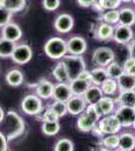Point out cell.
<instances>
[{"label": "cell", "mask_w": 135, "mask_h": 151, "mask_svg": "<svg viewBox=\"0 0 135 151\" xmlns=\"http://www.w3.org/2000/svg\"><path fill=\"white\" fill-rule=\"evenodd\" d=\"M61 1L60 0H43V6L48 11H55L58 8Z\"/></svg>", "instance_id": "60d3db41"}, {"label": "cell", "mask_w": 135, "mask_h": 151, "mask_svg": "<svg viewBox=\"0 0 135 151\" xmlns=\"http://www.w3.org/2000/svg\"><path fill=\"white\" fill-rule=\"evenodd\" d=\"M62 63L65 65L66 69H67L70 81L79 78L81 73L86 70V64L82 55H70L69 53L62 58Z\"/></svg>", "instance_id": "3957f363"}, {"label": "cell", "mask_w": 135, "mask_h": 151, "mask_svg": "<svg viewBox=\"0 0 135 151\" xmlns=\"http://www.w3.org/2000/svg\"><path fill=\"white\" fill-rule=\"evenodd\" d=\"M115 102L117 105L135 107V90L119 91L116 99H115Z\"/></svg>", "instance_id": "7402d4cb"}, {"label": "cell", "mask_w": 135, "mask_h": 151, "mask_svg": "<svg viewBox=\"0 0 135 151\" xmlns=\"http://www.w3.org/2000/svg\"><path fill=\"white\" fill-rule=\"evenodd\" d=\"M22 36V30L16 23L9 22L2 27V37L6 40L16 41L19 40Z\"/></svg>", "instance_id": "5bb4252c"}, {"label": "cell", "mask_w": 135, "mask_h": 151, "mask_svg": "<svg viewBox=\"0 0 135 151\" xmlns=\"http://www.w3.org/2000/svg\"><path fill=\"white\" fill-rule=\"evenodd\" d=\"M87 42L85 38L79 35H75L70 37L67 40V48L70 55H82L87 50Z\"/></svg>", "instance_id": "8fae6325"}, {"label": "cell", "mask_w": 135, "mask_h": 151, "mask_svg": "<svg viewBox=\"0 0 135 151\" xmlns=\"http://www.w3.org/2000/svg\"><path fill=\"white\" fill-rule=\"evenodd\" d=\"M119 24L127 26H132L135 24V10L129 7H124V8L119 10Z\"/></svg>", "instance_id": "603a6c76"}, {"label": "cell", "mask_w": 135, "mask_h": 151, "mask_svg": "<svg viewBox=\"0 0 135 151\" xmlns=\"http://www.w3.org/2000/svg\"><path fill=\"white\" fill-rule=\"evenodd\" d=\"M134 64H135V58H134L129 57L128 58H126V60H125L124 64H123V68H124L125 72H126V70H128L130 67H132Z\"/></svg>", "instance_id": "f6af8a7d"}, {"label": "cell", "mask_w": 135, "mask_h": 151, "mask_svg": "<svg viewBox=\"0 0 135 151\" xmlns=\"http://www.w3.org/2000/svg\"><path fill=\"white\" fill-rule=\"evenodd\" d=\"M102 20L109 24H118L119 22V10L118 9H110L103 13Z\"/></svg>", "instance_id": "836d02e7"}, {"label": "cell", "mask_w": 135, "mask_h": 151, "mask_svg": "<svg viewBox=\"0 0 135 151\" xmlns=\"http://www.w3.org/2000/svg\"><path fill=\"white\" fill-rule=\"evenodd\" d=\"M53 76L58 83H70V78H69L67 69L62 62L58 63L53 70Z\"/></svg>", "instance_id": "f1b7e54d"}, {"label": "cell", "mask_w": 135, "mask_h": 151, "mask_svg": "<svg viewBox=\"0 0 135 151\" xmlns=\"http://www.w3.org/2000/svg\"><path fill=\"white\" fill-rule=\"evenodd\" d=\"M41 119H43V121H58L60 117L56 115V113L53 109L48 107L41 115Z\"/></svg>", "instance_id": "ab89813d"}, {"label": "cell", "mask_w": 135, "mask_h": 151, "mask_svg": "<svg viewBox=\"0 0 135 151\" xmlns=\"http://www.w3.org/2000/svg\"><path fill=\"white\" fill-rule=\"evenodd\" d=\"M43 50L51 60H61L68 53L67 41L58 36L51 37L45 42Z\"/></svg>", "instance_id": "7a4b0ae2"}, {"label": "cell", "mask_w": 135, "mask_h": 151, "mask_svg": "<svg viewBox=\"0 0 135 151\" xmlns=\"http://www.w3.org/2000/svg\"><path fill=\"white\" fill-rule=\"evenodd\" d=\"M96 0H77L78 4L81 7H84V8H87V7H91L94 4V2Z\"/></svg>", "instance_id": "ee69618b"}, {"label": "cell", "mask_w": 135, "mask_h": 151, "mask_svg": "<svg viewBox=\"0 0 135 151\" xmlns=\"http://www.w3.org/2000/svg\"><path fill=\"white\" fill-rule=\"evenodd\" d=\"M26 5V0H4V7L12 13L21 11Z\"/></svg>", "instance_id": "d6a6232c"}, {"label": "cell", "mask_w": 135, "mask_h": 151, "mask_svg": "<svg viewBox=\"0 0 135 151\" xmlns=\"http://www.w3.org/2000/svg\"><path fill=\"white\" fill-rule=\"evenodd\" d=\"M132 2H133V3H134V5H135V0H132Z\"/></svg>", "instance_id": "f5cc1de1"}, {"label": "cell", "mask_w": 135, "mask_h": 151, "mask_svg": "<svg viewBox=\"0 0 135 151\" xmlns=\"http://www.w3.org/2000/svg\"><path fill=\"white\" fill-rule=\"evenodd\" d=\"M8 150V140L3 132L0 131V151Z\"/></svg>", "instance_id": "b9f144b4"}, {"label": "cell", "mask_w": 135, "mask_h": 151, "mask_svg": "<svg viewBox=\"0 0 135 151\" xmlns=\"http://www.w3.org/2000/svg\"><path fill=\"white\" fill-rule=\"evenodd\" d=\"M119 91H128V90H135V77L124 73L121 77L117 79Z\"/></svg>", "instance_id": "cb8c5ba5"}, {"label": "cell", "mask_w": 135, "mask_h": 151, "mask_svg": "<svg viewBox=\"0 0 135 151\" xmlns=\"http://www.w3.org/2000/svg\"><path fill=\"white\" fill-rule=\"evenodd\" d=\"M53 88H55V85H53V83L48 81V80H45V79H43L38 83V85H36L35 93L40 98L48 100V99L53 98Z\"/></svg>", "instance_id": "9a60e30c"}, {"label": "cell", "mask_w": 135, "mask_h": 151, "mask_svg": "<svg viewBox=\"0 0 135 151\" xmlns=\"http://www.w3.org/2000/svg\"><path fill=\"white\" fill-rule=\"evenodd\" d=\"M114 114L118 118L122 127H132L135 121V108L130 106L118 105Z\"/></svg>", "instance_id": "52a82bcc"}, {"label": "cell", "mask_w": 135, "mask_h": 151, "mask_svg": "<svg viewBox=\"0 0 135 151\" xmlns=\"http://www.w3.org/2000/svg\"><path fill=\"white\" fill-rule=\"evenodd\" d=\"M115 53L110 47H100L93 52V62L97 67L106 68L108 65L114 62Z\"/></svg>", "instance_id": "8992f818"}, {"label": "cell", "mask_w": 135, "mask_h": 151, "mask_svg": "<svg viewBox=\"0 0 135 151\" xmlns=\"http://www.w3.org/2000/svg\"><path fill=\"white\" fill-rule=\"evenodd\" d=\"M87 106L88 103L86 102V100L83 96L73 95L67 101L68 113L73 116H79L82 113H84Z\"/></svg>", "instance_id": "9c48e42d"}, {"label": "cell", "mask_w": 135, "mask_h": 151, "mask_svg": "<svg viewBox=\"0 0 135 151\" xmlns=\"http://www.w3.org/2000/svg\"><path fill=\"white\" fill-rule=\"evenodd\" d=\"M113 40L119 45H128L133 40V30L131 26L119 24L114 29Z\"/></svg>", "instance_id": "30bf717a"}, {"label": "cell", "mask_w": 135, "mask_h": 151, "mask_svg": "<svg viewBox=\"0 0 135 151\" xmlns=\"http://www.w3.org/2000/svg\"><path fill=\"white\" fill-rule=\"evenodd\" d=\"M2 123H3V133L8 141L19 137L25 129L23 119L14 111L7 112Z\"/></svg>", "instance_id": "6da1fadb"}, {"label": "cell", "mask_w": 135, "mask_h": 151, "mask_svg": "<svg viewBox=\"0 0 135 151\" xmlns=\"http://www.w3.org/2000/svg\"><path fill=\"white\" fill-rule=\"evenodd\" d=\"M135 148V135L133 133L125 132L119 135V146L120 151H131Z\"/></svg>", "instance_id": "44dd1931"}, {"label": "cell", "mask_w": 135, "mask_h": 151, "mask_svg": "<svg viewBox=\"0 0 135 151\" xmlns=\"http://www.w3.org/2000/svg\"><path fill=\"white\" fill-rule=\"evenodd\" d=\"M98 110H99L101 116H106L113 114L116 110V102L115 99L111 98L110 96H104L97 104Z\"/></svg>", "instance_id": "e0dca14e"}, {"label": "cell", "mask_w": 135, "mask_h": 151, "mask_svg": "<svg viewBox=\"0 0 135 151\" xmlns=\"http://www.w3.org/2000/svg\"><path fill=\"white\" fill-rule=\"evenodd\" d=\"M114 29L115 27L112 24L106 23V22H101L98 25L97 30H96V36L98 40L106 41L113 40V35H114Z\"/></svg>", "instance_id": "d6986e66"}, {"label": "cell", "mask_w": 135, "mask_h": 151, "mask_svg": "<svg viewBox=\"0 0 135 151\" xmlns=\"http://www.w3.org/2000/svg\"><path fill=\"white\" fill-rule=\"evenodd\" d=\"M103 10H110V9H118L121 5V0H97Z\"/></svg>", "instance_id": "8d00e7d4"}, {"label": "cell", "mask_w": 135, "mask_h": 151, "mask_svg": "<svg viewBox=\"0 0 135 151\" xmlns=\"http://www.w3.org/2000/svg\"><path fill=\"white\" fill-rule=\"evenodd\" d=\"M4 118H5V113H4V110L0 107V123L3 122Z\"/></svg>", "instance_id": "c3c4849f"}, {"label": "cell", "mask_w": 135, "mask_h": 151, "mask_svg": "<svg viewBox=\"0 0 135 151\" xmlns=\"http://www.w3.org/2000/svg\"><path fill=\"white\" fill-rule=\"evenodd\" d=\"M97 125V122H95L91 117L86 114L85 112L79 115V118L77 120V127L83 133L92 132L93 128Z\"/></svg>", "instance_id": "ac0fdd59"}, {"label": "cell", "mask_w": 135, "mask_h": 151, "mask_svg": "<svg viewBox=\"0 0 135 151\" xmlns=\"http://www.w3.org/2000/svg\"><path fill=\"white\" fill-rule=\"evenodd\" d=\"M53 25L58 32L68 33L74 27V18L68 13H62L56 18Z\"/></svg>", "instance_id": "7c38bea8"}, {"label": "cell", "mask_w": 135, "mask_h": 151, "mask_svg": "<svg viewBox=\"0 0 135 151\" xmlns=\"http://www.w3.org/2000/svg\"><path fill=\"white\" fill-rule=\"evenodd\" d=\"M53 150L56 151H73L74 150V143L70 139L63 138L60 139L55 144Z\"/></svg>", "instance_id": "d590c367"}, {"label": "cell", "mask_w": 135, "mask_h": 151, "mask_svg": "<svg viewBox=\"0 0 135 151\" xmlns=\"http://www.w3.org/2000/svg\"><path fill=\"white\" fill-rule=\"evenodd\" d=\"M132 127L134 128V130H135V121H134V123H133V125H132Z\"/></svg>", "instance_id": "816d5d0a"}, {"label": "cell", "mask_w": 135, "mask_h": 151, "mask_svg": "<svg viewBox=\"0 0 135 151\" xmlns=\"http://www.w3.org/2000/svg\"><path fill=\"white\" fill-rule=\"evenodd\" d=\"M83 97L85 98L86 102L88 104H94L97 105L99 103V101L104 97V93H103L102 89L100 86L97 85H91L89 89L85 92V94L83 95Z\"/></svg>", "instance_id": "2e32d148"}, {"label": "cell", "mask_w": 135, "mask_h": 151, "mask_svg": "<svg viewBox=\"0 0 135 151\" xmlns=\"http://www.w3.org/2000/svg\"><path fill=\"white\" fill-rule=\"evenodd\" d=\"M91 83L92 85H97V86H101V85L108 79V74L106 68L103 67H98L95 68L91 70Z\"/></svg>", "instance_id": "d4e9b609"}, {"label": "cell", "mask_w": 135, "mask_h": 151, "mask_svg": "<svg viewBox=\"0 0 135 151\" xmlns=\"http://www.w3.org/2000/svg\"><path fill=\"white\" fill-rule=\"evenodd\" d=\"M48 107H50L51 109H53L60 118H62V117H64L68 113L67 103H66V102L56 101V100H55Z\"/></svg>", "instance_id": "e575fe53"}, {"label": "cell", "mask_w": 135, "mask_h": 151, "mask_svg": "<svg viewBox=\"0 0 135 151\" xmlns=\"http://www.w3.org/2000/svg\"><path fill=\"white\" fill-rule=\"evenodd\" d=\"M106 70H107L108 77L112 78V79H115V80H117L119 77H121L125 73L123 65H120L118 63H116V62H112L111 64L108 65L106 67Z\"/></svg>", "instance_id": "1f68e13d"}, {"label": "cell", "mask_w": 135, "mask_h": 151, "mask_svg": "<svg viewBox=\"0 0 135 151\" xmlns=\"http://www.w3.org/2000/svg\"><path fill=\"white\" fill-rule=\"evenodd\" d=\"M61 125L58 121H43L41 125V131L46 136H55L58 133Z\"/></svg>", "instance_id": "f546056e"}, {"label": "cell", "mask_w": 135, "mask_h": 151, "mask_svg": "<svg viewBox=\"0 0 135 151\" xmlns=\"http://www.w3.org/2000/svg\"><path fill=\"white\" fill-rule=\"evenodd\" d=\"M0 7H4V0H0Z\"/></svg>", "instance_id": "681fc988"}, {"label": "cell", "mask_w": 135, "mask_h": 151, "mask_svg": "<svg viewBox=\"0 0 135 151\" xmlns=\"http://www.w3.org/2000/svg\"><path fill=\"white\" fill-rule=\"evenodd\" d=\"M98 128L102 132L103 135H108V134H117L121 130L122 126L119 122L118 118L115 114H110V115L103 116V118L98 121L97 123Z\"/></svg>", "instance_id": "277c9868"}, {"label": "cell", "mask_w": 135, "mask_h": 151, "mask_svg": "<svg viewBox=\"0 0 135 151\" xmlns=\"http://www.w3.org/2000/svg\"><path fill=\"white\" fill-rule=\"evenodd\" d=\"M32 58V50L28 45L22 43V45H16L11 55V58L17 65H25L30 62Z\"/></svg>", "instance_id": "ba28073f"}, {"label": "cell", "mask_w": 135, "mask_h": 151, "mask_svg": "<svg viewBox=\"0 0 135 151\" xmlns=\"http://www.w3.org/2000/svg\"><path fill=\"white\" fill-rule=\"evenodd\" d=\"M127 48H128L129 57H132L135 58V40H132L127 45Z\"/></svg>", "instance_id": "7bdbcfd3"}, {"label": "cell", "mask_w": 135, "mask_h": 151, "mask_svg": "<svg viewBox=\"0 0 135 151\" xmlns=\"http://www.w3.org/2000/svg\"><path fill=\"white\" fill-rule=\"evenodd\" d=\"M70 87L71 91H72L73 95L76 96H83L85 94V92L89 89V87L92 85V83L89 81H85L83 79L77 78V79H74L70 81Z\"/></svg>", "instance_id": "ffe728a7"}, {"label": "cell", "mask_w": 135, "mask_h": 151, "mask_svg": "<svg viewBox=\"0 0 135 151\" xmlns=\"http://www.w3.org/2000/svg\"><path fill=\"white\" fill-rule=\"evenodd\" d=\"M100 87H101L104 95H106V96H113V95L118 94L119 92L117 80L112 79V78H108Z\"/></svg>", "instance_id": "83f0119b"}, {"label": "cell", "mask_w": 135, "mask_h": 151, "mask_svg": "<svg viewBox=\"0 0 135 151\" xmlns=\"http://www.w3.org/2000/svg\"><path fill=\"white\" fill-rule=\"evenodd\" d=\"M102 146L105 149H118L119 135L117 134H108L102 139Z\"/></svg>", "instance_id": "4dcf8cb0"}, {"label": "cell", "mask_w": 135, "mask_h": 151, "mask_svg": "<svg viewBox=\"0 0 135 151\" xmlns=\"http://www.w3.org/2000/svg\"><path fill=\"white\" fill-rule=\"evenodd\" d=\"M79 78H80V79L85 80V81L91 82V79H92V77H91V70H83V72L80 74Z\"/></svg>", "instance_id": "bcb514c9"}, {"label": "cell", "mask_w": 135, "mask_h": 151, "mask_svg": "<svg viewBox=\"0 0 135 151\" xmlns=\"http://www.w3.org/2000/svg\"><path fill=\"white\" fill-rule=\"evenodd\" d=\"M121 1L124 3H128V2H132V0H121Z\"/></svg>", "instance_id": "f907efd6"}, {"label": "cell", "mask_w": 135, "mask_h": 151, "mask_svg": "<svg viewBox=\"0 0 135 151\" xmlns=\"http://www.w3.org/2000/svg\"><path fill=\"white\" fill-rule=\"evenodd\" d=\"M43 108L41 98H40L38 95H27L24 97L21 102V110L26 115H40L43 111Z\"/></svg>", "instance_id": "5b68a950"}, {"label": "cell", "mask_w": 135, "mask_h": 151, "mask_svg": "<svg viewBox=\"0 0 135 151\" xmlns=\"http://www.w3.org/2000/svg\"><path fill=\"white\" fill-rule=\"evenodd\" d=\"M85 113L88 114L95 122L98 123V121L100 120L101 118V114H100L99 110H98V107L97 105H94V104H88L87 108L85 110Z\"/></svg>", "instance_id": "74e56055"}, {"label": "cell", "mask_w": 135, "mask_h": 151, "mask_svg": "<svg viewBox=\"0 0 135 151\" xmlns=\"http://www.w3.org/2000/svg\"><path fill=\"white\" fill-rule=\"evenodd\" d=\"M134 108H135V107H134Z\"/></svg>", "instance_id": "db71d44e"}, {"label": "cell", "mask_w": 135, "mask_h": 151, "mask_svg": "<svg viewBox=\"0 0 135 151\" xmlns=\"http://www.w3.org/2000/svg\"><path fill=\"white\" fill-rule=\"evenodd\" d=\"M126 73L129 75H131V76H133V77H135V64L132 65V67H130L129 69L126 70Z\"/></svg>", "instance_id": "7dc6e473"}, {"label": "cell", "mask_w": 135, "mask_h": 151, "mask_svg": "<svg viewBox=\"0 0 135 151\" xmlns=\"http://www.w3.org/2000/svg\"><path fill=\"white\" fill-rule=\"evenodd\" d=\"M16 47L15 41H12L6 38H0V58H11L14 48Z\"/></svg>", "instance_id": "484cf974"}, {"label": "cell", "mask_w": 135, "mask_h": 151, "mask_svg": "<svg viewBox=\"0 0 135 151\" xmlns=\"http://www.w3.org/2000/svg\"><path fill=\"white\" fill-rule=\"evenodd\" d=\"M12 14L13 13L5 7H0V27H3L4 25L10 22Z\"/></svg>", "instance_id": "f35d334b"}, {"label": "cell", "mask_w": 135, "mask_h": 151, "mask_svg": "<svg viewBox=\"0 0 135 151\" xmlns=\"http://www.w3.org/2000/svg\"><path fill=\"white\" fill-rule=\"evenodd\" d=\"M72 96L73 93L71 91V87L69 83H58V84L55 85L53 94V100L66 102L67 103V101Z\"/></svg>", "instance_id": "4fadbf2b"}, {"label": "cell", "mask_w": 135, "mask_h": 151, "mask_svg": "<svg viewBox=\"0 0 135 151\" xmlns=\"http://www.w3.org/2000/svg\"><path fill=\"white\" fill-rule=\"evenodd\" d=\"M5 79H6V83L9 85V86L18 87L23 83L24 77H23V74L21 70L14 69V70H9V72L7 73Z\"/></svg>", "instance_id": "4316f807"}]
</instances>
